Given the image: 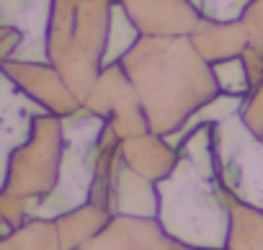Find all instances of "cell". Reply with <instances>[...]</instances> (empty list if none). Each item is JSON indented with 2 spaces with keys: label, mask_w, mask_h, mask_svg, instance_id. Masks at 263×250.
<instances>
[{
  "label": "cell",
  "mask_w": 263,
  "mask_h": 250,
  "mask_svg": "<svg viewBox=\"0 0 263 250\" xmlns=\"http://www.w3.org/2000/svg\"><path fill=\"white\" fill-rule=\"evenodd\" d=\"M214 152L227 194L263 214V137L245 127L242 108L214 121Z\"/></svg>",
  "instance_id": "6da1fadb"
}]
</instances>
